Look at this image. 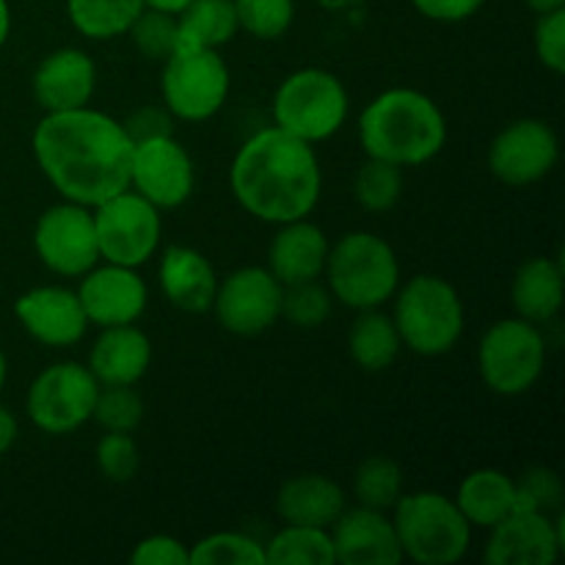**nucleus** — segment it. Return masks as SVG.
Instances as JSON below:
<instances>
[{
  "label": "nucleus",
  "instance_id": "nucleus-21",
  "mask_svg": "<svg viewBox=\"0 0 565 565\" xmlns=\"http://www.w3.org/2000/svg\"><path fill=\"white\" fill-rule=\"evenodd\" d=\"M158 285L166 301L174 309L188 315H204L213 307L218 274L199 248L174 243L160 252Z\"/></svg>",
  "mask_w": 565,
  "mask_h": 565
},
{
  "label": "nucleus",
  "instance_id": "nucleus-8",
  "mask_svg": "<svg viewBox=\"0 0 565 565\" xmlns=\"http://www.w3.org/2000/svg\"><path fill=\"white\" fill-rule=\"evenodd\" d=\"M546 370V337L541 326L513 318L497 320L483 331L478 345V373L500 397H522Z\"/></svg>",
  "mask_w": 565,
  "mask_h": 565
},
{
  "label": "nucleus",
  "instance_id": "nucleus-9",
  "mask_svg": "<svg viewBox=\"0 0 565 565\" xmlns=\"http://www.w3.org/2000/svg\"><path fill=\"white\" fill-rule=\"evenodd\" d=\"M232 92V70L221 50L177 47L160 70V99L177 121H207Z\"/></svg>",
  "mask_w": 565,
  "mask_h": 565
},
{
  "label": "nucleus",
  "instance_id": "nucleus-45",
  "mask_svg": "<svg viewBox=\"0 0 565 565\" xmlns=\"http://www.w3.org/2000/svg\"><path fill=\"white\" fill-rule=\"evenodd\" d=\"M191 3L193 0H143V6H147V9L166 11V14H182V11H185Z\"/></svg>",
  "mask_w": 565,
  "mask_h": 565
},
{
  "label": "nucleus",
  "instance_id": "nucleus-39",
  "mask_svg": "<svg viewBox=\"0 0 565 565\" xmlns=\"http://www.w3.org/2000/svg\"><path fill=\"white\" fill-rule=\"evenodd\" d=\"M563 480L546 467H533L516 478V508L522 511H561Z\"/></svg>",
  "mask_w": 565,
  "mask_h": 565
},
{
  "label": "nucleus",
  "instance_id": "nucleus-3",
  "mask_svg": "<svg viewBox=\"0 0 565 565\" xmlns=\"http://www.w3.org/2000/svg\"><path fill=\"white\" fill-rule=\"evenodd\" d=\"M359 147L367 158L417 169L447 147V116L430 94L395 86L375 94L356 121Z\"/></svg>",
  "mask_w": 565,
  "mask_h": 565
},
{
  "label": "nucleus",
  "instance_id": "nucleus-23",
  "mask_svg": "<svg viewBox=\"0 0 565 565\" xmlns=\"http://www.w3.org/2000/svg\"><path fill=\"white\" fill-rule=\"evenodd\" d=\"M86 364L99 384L136 386L152 364V340L136 323L99 329Z\"/></svg>",
  "mask_w": 565,
  "mask_h": 565
},
{
  "label": "nucleus",
  "instance_id": "nucleus-30",
  "mask_svg": "<svg viewBox=\"0 0 565 565\" xmlns=\"http://www.w3.org/2000/svg\"><path fill=\"white\" fill-rule=\"evenodd\" d=\"M263 546L265 565H337L334 544L326 527L285 524Z\"/></svg>",
  "mask_w": 565,
  "mask_h": 565
},
{
  "label": "nucleus",
  "instance_id": "nucleus-26",
  "mask_svg": "<svg viewBox=\"0 0 565 565\" xmlns=\"http://www.w3.org/2000/svg\"><path fill=\"white\" fill-rule=\"evenodd\" d=\"M452 500L472 530H491L508 513L516 511V478L494 467L472 469Z\"/></svg>",
  "mask_w": 565,
  "mask_h": 565
},
{
  "label": "nucleus",
  "instance_id": "nucleus-11",
  "mask_svg": "<svg viewBox=\"0 0 565 565\" xmlns=\"http://www.w3.org/2000/svg\"><path fill=\"white\" fill-rule=\"evenodd\" d=\"M99 259L125 268H141L158 254L163 213L132 188L114 193L92 207Z\"/></svg>",
  "mask_w": 565,
  "mask_h": 565
},
{
  "label": "nucleus",
  "instance_id": "nucleus-36",
  "mask_svg": "<svg viewBox=\"0 0 565 565\" xmlns=\"http://www.w3.org/2000/svg\"><path fill=\"white\" fill-rule=\"evenodd\" d=\"M237 25L259 42H276L296 22V0H232Z\"/></svg>",
  "mask_w": 565,
  "mask_h": 565
},
{
  "label": "nucleus",
  "instance_id": "nucleus-22",
  "mask_svg": "<svg viewBox=\"0 0 565 565\" xmlns=\"http://www.w3.org/2000/svg\"><path fill=\"white\" fill-rule=\"evenodd\" d=\"M329 237L323 226L312 218L287 221L276 226V235L268 243V265L265 268L281 281V285H298V281L323 279L326 259H329Z\"/></svg>",
  "mask_w": 565,
  "mask_h": 565
},
{
  "label": "nucleus",
  "instance_id": "nucleus-7",
  "mask_svg": "<svg viewBox=\"0 0 565 565\" xmlns=\"http://www.w3.org/2000/svg\"><path fill=\"white\" fill-rule=\"evenodd\" d=\"M270 114L276 127L318 147L345 127L351 94L334 72L323 66H303L276 86Z\"/></svg>",
  "mask_w": 565,
  "mask_h": 565
},
{
  "label": "nucleus",
  "instance_id": "nucleus-46",
  "mask_svg": "<svg viewBox=\"0 0 565 565\" xmlns=\"http://www.w3.org/2000/svg\"><path fill=\"white\" fill-rule=\"evenodd\" d=\"M318 9L331 11V14H342V11H353L364 3V0H312Z\"/></svg>",
  "mask_w": 565,
  "mask_h": 565
},
{
  "label": "nucleus",
  "instance_id": "nucleus-20",
  "mask_svg": "<svg viewBox=\"0 0 565 565\" xmlns=\"http://www.w3.org/2000/svg\"><path fill=\"white\" fill-rule=\"evenodd\" d=\"M31 92L44 114L86 108L97 92V64L81 47L53 50L33 70Z\"/></svg>",
  "mask_w": 565,
  "mask_h": 565
},
{
  "label": "nucleus",
  "instance_id": "nucleus-12",
  "mask_svg": "<svg viewBox=\"0 0 565 565\" xmlns=\"http://www.w3.org/2000/svg\"><path fill=\"white\" fill-rule=\"evenodd\" d=\"M33 252L50 274L61 279H81L99 263L92 207L70 199L50 204L33 226Z\"/></svg>",
  "mask_w": 565,
  "mask_h": 565
},
{
  "label": "nucleus",
  "instance_id": "nucleus-28",
  "mask_svg": "<svg viewBox=\"0 0 565 565\" xmlns=\"http://www.w3.org/2000/svg\"><path fill=\"white\" fill-rule=\"evenodd\" d=\"M141 11L143 0H66L70 25L92 42L127 36Z\"/></svg>",
  "mask_w": 565,
  "mask_h": 565
},
{
  "label": "nucleus",
  "instance_id": "nucleus-15",
  "mask_svg": "<svg viewBox=\"0 0 565 565\" xmlns=\"http://www.w3.org/2000/svg\"><path fill=\"white\" fill-rule=\"evenodd\" d=\"M130 188L152 202L160 213L182 207L193 196L196 166L174 132L132 143Z\"/></svg>",
  "mask_w": 565,
  "mask_h": 565
},
{
  "label": "nucleus",
  "instance_id": "nucleus-33",
  "mask_svg": "<svg viewBox=\"0 0 565 565\" xmlns=\"http://www.w3.org/2000/svg\"><path fill=\"white\" fill-rule=\"evenodd\" d=\"M191 565H265V546L241 530H218L191 546Z\"/></svg>",
  "mask_w": 565,
  "mask_h": 565
},
{
  "label": "nucleus",
  "instance_id": "nucleus-29",
  "mask_svg": "<svg viewBox=\"0 0 565 565\" xmlns=\"http://www.w3.org/2000/svg\"><path fill=\"white\" fill-rule=\"evenodd\" d=\"M180 22V47L221 50L241 33L232 0H193Z\"/></svg>",
  "mask_w": 565,
  "mask_h": 565
},
{
  "label": "nucleus",
  "instance_id": "nucleus-47",
  "mask_svg": "<svg viewBox=\"0 0 565 565\" xmlns=\"http://www.w3.org/2000/svg\"><path fill=\"white\" fill-rule=\"evenodd\" d=\"M11 25H14V17H11V3L9 0H0V47L9 42Z\"/></svg>",
  "mask_w": 565,
  "mask_h": 565
},
{
  "label": "nucleus",
  "instance_id": "nucleus-16",
  "mask_svg": "<svg viewBox=\"0 0 565 565\" xmlns=\"http://www.w3.org/2000/svg\"><path fill=\"white\" fill-rule=\"evenodd\" d=\"M565 550V516L561 511L516 508L489 530L483 561L489 565H552Z\"/></svg>",
  "mask_w": 565,
  "mask_h": 565
},
{
  "label": "nucleus",
  "instance_id": "nucleus-6",
  "mask_svg": "<svg viewBox=\"0 0 565 565\" xmlns=\"http://www.w3.org/2000/svg\"><path fill=\"white\" fill-rule=\"evenodd\" d=\"M403 561L419 565H452L472 546V524L458 511L456 500L441 491H403L390 511Z\"/></svg>",
  "mask_w": 565,
  "mask_h": 565
},
{
  "label": "nucleus",
  "instance_id": "nucleus-10",
  "mask_svg": "<svg viewBox=\"0 0 565 565\" xmlns=\"http://www.w3.org/2000/svg\"><path fill=\"white\" fill-rule=\"evenodd\" d=\"M99 381L81 362L47 364L25 392V414L47 436L75 434L92 423L94 403H97Z\"/></svg>",
  "mask_w": 565,
  "mask_h": 565
},
{
  "label": "nucleus",
  "instance_id": "nucleus-34",
  "mask_svg": "<svg viewBox=\"0 0 565 565\" xmlns=\"http://www.w3.org/2000/svg\"><path fill=\"white\" fill-rule=\"evenodd\" d=\"M127 36H130L132 47L138 50L141 58L163 64L180 47V22H177V14H166V11L143 6V11L136 17Z\"/></svg>",
  "mask_w": 565,
  "mask_h": 565
},
{
  "label": "nucleus",
  "instance_id": "nucleus-38",
  "mask_svg": "<svg viewBox=\"0 0 565 565\" xmlns=\"http://www.w3.org/2000/svg\"><path fill=\"white\" fill-rule=\"evenodd\" d=\"M94 463L110 483H130L141 469V450H138L132 434L105 430L94 447Z\"/></svg>",
  "mask_w": 565,
  "mask_h": 565
},
{
  "label": "nucleus",
  "instance_id": "nucleus-44",
  "mask_svg": "<svg viewBox=\"0 0 565 565\" xmlns=\"http://www.w3.org/2000/svg\"><path fill=\"white\" fill-rule=\"evenodd\" d=\"M17 436H20V423H17L14 412L0 403V456H6L17 445Z\"/></svg>",
  "mask_w": 565,
  "mask_h": 565
},
{
  "label": "nucleus",
  "instance_id": "nucleus-14",
  "mask_svg": "<svg viewBox=\"0 0 565 565\" xmlns=\"http://www.w3.org/2000/svg\"><path fill=\"white\" fill-rule=\"evenodd\" d=\"M281 285L265 265H243L218 279L213 312L235 337H259L281 320Z\"/></svg>",
  "mask_w": 565,
  "mask_h": 565
},
{
  "label": "nucleus",
  "instance_id": "nucleus-32",
  "mask_svg": "<svg viewBox=\"0 0 565 565\" xmlns=\"http://www.w3.org/2000/svg\"><path fill=\"white\" fill-rule=\"evenodd\" d=\"M403 188H406L403 169L386 163V160L367 158L353 174V199L364 213L384 215L395 210L403 196Z\"/></svg>",
  "mask_w": 565,
  "mask_h": 565
},
{
  "label": "nucleus",
  "instance_id": "nucleus-19",
  "mask_svg": "<svg viewBox=\"0 0 565 565\" xmlns=\"http://www.w3.org/2000/svg\"><path fill=\"white\" fill-rule=\"evenodd\" d=\"M337 565H401L395 524L386 511L353 505L329 527Z\"/></svg>",
  "mask_w": 565,
  "mask_h": 565
},
{
  "label": "nucleus",
  "instance_id": "nucleus-13",
  "mask_svg": "<svg viewBox=\"0 0 565 565\" xmlns=\"http://www.w3.org/2000/svg\"><path fill=\"white\" fill-rule=\"evenodd\" d=\"M561 160V138L555 127L535 116L511 121L489 143L486 166L497 182L508 188H530L546 180Z\"/></svg>",
  "mask_w": 565,
  "mask_h": 565
},
{
  "label": "nucleus",
  "instance_id": "nucleus-1",
  "mask_svg": "<svg viewBox=\"0 0 565 565\" xmlns=\"http://www.w3.org/2000/svg\"><path fill=\"white\" fill-rule=\"evenodd\" d=\"M31 149L61 199L97 207L130 188V136L119 119L92 105L44 114L33 127Z\"/></svg>",
  "mask_w": 565,
  "mask_h": 565
},
{
  "label": "nucleus",
  "instance_id": "nucleus-5",
  "mask_svg": "<svg viewBox=\"0 0 565 565\" xmlns=\"http://www.w3.org/2000/svg\"><path fill=\"white\" fill-rule=\"evenodd\" d=\"M334 303L362 312L386 307L401 287V259L395 246L375 232H348L331 243L323 270Z\"/></svg>",
  "mask_w": 565,
  "mask_h": 565
},
{
  "label": "nucleus",
  "instance_id": "nucleus-42",
  "mask_svg": "<svg viewBox=\"0 0 565 565\" xmlns=\"http://www.w3.org/2000/svg\"><path fill=\"white\" fill-rule=\"evenodd\" d=\"M125 132L130 136L132 143L147 141V138L171 136L174 132V116L163 108V105H143L136 108L125 121H121Z\"/></svg>",
  "mask_w": 565,
  "mask_h": 565
},
{
  "label": "nucleus",
  "instance_id": "nucleus-25",
  "mask_svg": "<svg viewBox=\"0 0 565 565\" xmlns=\"http://www.w3.org/2000/svg\"><path fill=\"white\" fill-rule=\"evenodd\" d=\"M565 301V274L557 257H530L511 281V307L519 318L546 326L561 315Z\"/></svg>",
  "mask_w": 565,
  "mask_h": 565
},
{
  "label": "nucleus",
  "instance_id": "nucleus-18",
  "mask_svg": "<svg viewBox=\"0 0 565 565\" xmlns=\"http://www.w3.org/2000/svg\"><path fill=\"white\" fill-rule=\"evenodd\" d=\"M14 318L22 331L44 348H72L88 331L81 298L64 285H39L17 296Z\"/></svg>",
  "mask_w": 565,
  "mask_h": 565
},
{
  "label": "nucleus",
  "instance_id": "nucleus-4",
  "mask_svg": "<svg viewBox=\"0 0 565 565\" xmlns=\"http://www.w3.org/2000/svg\"><path fill=\"white\" fill-rule=\"evenodd\" d=\"M392 320L403 348L425 359L450 353L467 329V309L452 281L436 274H417L392 296Z\"/></svg>",
  "mask_w": 565,
  "mask_h": 565
},
{
  "label": "nucleus",
  "instance_id": "nucleus-24",
  "mask_svg": "<svg viewBox=\"0 0 565 565\" xmlns=\"http://www.w3.org/2000/svg\"><path fill=\"white\" fill-rule=\"evenodd\" d=\"M274 508L285 524L329 530L348 508V497L345 489L329 475L303 472L292 475L279 486Z\"/></svg>",
  "mask_w": 565,
  "mask_h": 565
},
{
  "label": "nucleus",
  "instance_id": "nucleus-43",
  "mask_svg": "<svg viewBox=\"0 0 565 565\" xmlns=\"http://www.w3.org/2000/svg\"><path fill=\"white\" fill-rule=\"evenodd\" d=\"M412 6L425 20L456 25V22L472 20L483 9L486 0H412Z\"/></svg>",
  "mask_w": 565,
  "mask_h": 565
},
{
  "label": "nucleus",
  "instance_id": "nucleus-49",
  "mask_svg": "<svg viewBox=\"0 0 565 565\" xmlns=\"http://www.w3.org/2000/svg\"><path fill=\"white\" fill-rule=\"evenodd\" d=\"M6 381H9V359H6V353L0 351V392H3Z\"/></svg>",
  "mask_w": 565,
  "mask_h": 565
},
{
  "label": "nucleus",
  "instance_id": "nucleus-27",
  "mask_svg": "<svg viewBox=\"0 0 565 565\" xmlns=\"http://www.w3.org/2000/svg\"><path fill=\"white\" fill-rule=\"evenodd\" d=\"M403 340L397 326L384 307L362 309L348 329V353L364 373H384L397 362Z\"/></svg>",
  "mask_w": 565,
  "mask_h": 565
},
{
  "label": "nucleus",
  "instance_id": "nucleus-48",
  "mask_svg": "<svg viewBox=\"0 0 565 565\" xmlns=\"http://www.w3.org/2000/svg\"><path fill=\"white\" fill-rule=\"evenodd\" d=\"M533 14H550V11L565 9V0H524Z\"/></svg>",
  "mask_w": 565,
  "mask_h": 565
},
{
  "label": "nucleus",
  "instance_id": "nucleus-40",
  "mask_svg": "<svg viewBox=\"0 0 565 565\" xmlns=\"http://www.w3.org/2000/svg\"><path fill=\"white\" fill-rule=\"evenodd\" d=\"M533 50L535 58L552 75L565 72V9L539 14L533 28Z\"/></svg>",
  "mask_w": 565,
  "mask_h": 565
},
{
  "label": "nucleus",
  "instance_id": "nucleus-17",
  "mask_svg": "<svg viewBox=\"0 0 565 565\" xmlns=\"http://www.w3.org/2000/svg\"><path fill=\"white\" fill-rule=\"evenodd\" d=\"M75 292L88 326L97 329L138 323L149 307V287L138 268H125L105 259L77 279Z\"/></svg>",
  "mask_w": 565,
  "mask_h": 565
},
{
  "label": "nucleus",
  "instance_id": "nucleus-2",
  "mask_svg": "<svg viewBox=\"0 0 565 565\" xmlns=\"http://www.w3.org/2000/svg\"><path fill=\"white\" fill-rule=\"evenodd\" d=\"M230 191L252 218L279 226L315 213L323 196V169L312 143L268 125L232 158Z\"/></svg>",
  "mask_w": 565,
  "mask_h": 565
},
{
  "label": "nucleus",
  "instance_id": "nucleus-37",
  "mask_svg": "<svg viewBox=\"0 0 565 565\" xmlns=\"http://www.w3.org/2000/svg\"><path fill=\"white\" fill-rule=\"evenodd\" d=\"M92 419L103 430L116 434H132L143 423V401L136 386L99 384L97 403H94Z\"/></svg>",
  "mask_w": 565,
  "mask_h": 565
},
{
  "label": "nucleus",
  "instance_id": "nucleus-31",
  "mask_svg": "<svg viewBox=\"0 0 565 565\" xmlns=\"http://www.w3.org/2000/svg\"><path fill=\"white\" fill-rule=\"evenodd\" d=\"M403 469L390 456H367L353 472V500L356 505L390 513L403 497Z\"/></svg>",
  "mask_w": 565,
  "mask_h": 565
},
{
  "label": "nucleus",
  "instance_id": "nucleus-35",
  "mask_svg": "<svg viewBox=\"0 0 565 565\" xmlns=\"http://www.w3.org/2000/svg\"><path fill=\"white\" fill-rule=\"evenodd\" d=\"M331 309H334V296L320 279L285 285L281 290V318L296 329H318L331 318Z\"/></svg>",
  "mask_w": 565,
  "mask_h": 565
},
{
  "label": "nucleus",
  "instance_id": "nucleus-41",
  "mask_svg": "<svg viewBox=\"0 0 565 565\" xmlns=\"http://www.w3.org/2000/svg\"><path fill=\"white\" fill-rule=\"evenodd\" d=\"M132 565H191V546L169 533H154L138 541L130 552Z\"/></svg>",
  "mask_w": 565,
  "mask_h": 565
}]
</instances>
